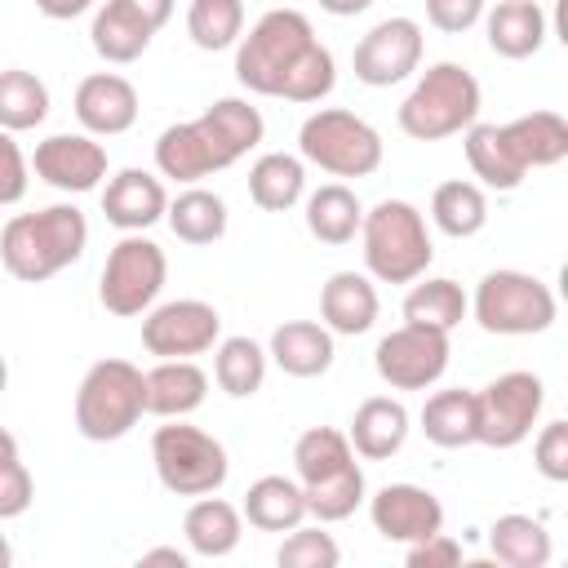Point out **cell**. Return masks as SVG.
Wrapping results in <instances>:
<instances>
[{"instance_id":"6da1fadb","label":"cell","mask_w":568,"mask_h":568,"mask_svg":"<svg viewBox=\"0 0 568 568\" xmlns=\"http://www.w3.org/2000/svg\"><path fill=\"white\" fill-rule=\"evenodd\" d=\"M235 80L262 98L324 102L337 84V67L333 53L315 40L306 13L271 9L248 27V36L235 40Z\"/></svg>"},{"instance_id":"7a4b0ae2","label":"cell","mask_w":568,"mask_h":568,"mask_svg":"<svg viewBox=\"0 0 568 568\" xmlns=\"http://www.w3.org/2000/svg\"><path fill=\"white\" fill-rule=\"evenodd\" d=\"M266 133V120L244 98H217L204 115L169 124L155 138V169L173 182H200L244 160Z\"/></svg>"},{"instance_id":"3957f363","label":"cell","mask_w":568,"mask_h":568,"mask_svg":"<svg viewBox=\"0 0 568 568\" xmlns=\"http://www.w3.org/2000/svg\"><path fill=\"white\" fill-rule=\"evenodd\" d=\"M89 244V222L75 204H49L36 213H13L0 231V262L13 280L40 284L71 262H80Z\"/></svg>"},{"instance_id":"277c9868","label":"cell","mask_w":568,"mask_h":568,"mask_svg":"<svg viewBox=\"0 0 568 568\" xmlns=\"http://www.w3.org/2000/svg\"><path fill=\"white\" fill-rule=\"evenodd\" d=\"M364 266L382 284H413L426 275L435 244L426 235V217L408 200H382L359 222Z\"/></svg>"},{"instance_id":"5b68a950","label":"cell","mask_w":568,"mask_h":568,"mask_svg":"<svg viewBox=\"0 0 568 568\" xmlns=\"http://www.w3.org/2000/svg\"><path fill=\"white\" fill-rule=\"evenodd\" d=\"M479 120V80L462 62H435L399 102V129L417 142H439Z\"/></svg>"},{"instance_id":"8992f818","label":"cell","mask_w":568,"mask_h":568,"mask_svg":"<svg viewBox=\"0 0 568 568\" xmlns=\"http://www.w3.org/2000/svg\"><path fill=\"white\" fill-rule=\"evenodd\" d=\"M146 413L142 368L129 359H98L75 390V430L93 444L124 439Z\"/></svg>"},{"instance_id":"52a82bcc","label":"cell","mask_w":568,"mask_h":568,"mask_svg":"<svg viewBox=\"0 0 568 568\" xmlns=\"http://www.w3.org/2000/svg\"><path fill=\"white\" fill-rule=\"evenodd\" d=\"M297 151L306 164L333 178H368L382 169V133L346 106H320L297 129Z\"/></svg>"},{"instance_id":"ba28073f","label":"cell","mask_w":568,"mask_h":568,"mask_svg":"<svg viewBox=\"0 0 568 568\" xmlns=\"http://www.w3.org/2000/svg\"><path fill=\"white\" fill-rule=\"evenodd\" d=\"M151 462H155L160 484L173 497L217 493L226 484V475H231L226 448L209 430L186 426L182 417H169V426H155V435H151Z\"/></svg>"},{"instance_id":"9c48e42d","label":"cell","mask_w":568,"mask_h":568,"mask_svg":"<svg viewBox=\"0 0 568 568\" xmlns=\"http://www.w3.org/2000/svg\"><path fill=\"white\" fill-rule=\"evenodd\" d=\"M470 311H475L484 333L532 337V333H546L555 324L559 306H555V293L537 275H528V271H488L475 284Z\"/></svg>"},{"instance_id":"30bf717a","label":"cell","mask_w":568,"mask_h":568,"mask_svg":"<svg viewBox=\"0 0 568 568\" xmlns=\"http://www.w3.org/2000/svg\"><path fill=\"white\" fill-rule=\"evenodd\" d=\"M169 262L164 248L155 240H146L142 231H124V240L106 253L102 262V280H98V302L111 315H142L160 288H164Z\"/></svg>"},{"instance_id":"8fae6325","label":"cell","mask_w":568,"mask_h":568,"mask_svg":"<svg viewBox=\"0 0 568 568\" xmlns=\"http://www.w3.org/2000/svg\"><path fill=\"white\" fill-rule=\"evenodd\" d=\"M546 404V386L537 373H501L484 390H475V422H479V444L488 448H515L532 435L537 417Z\"/></svg>"},{"instance_id":"7c38bea8","label":"cell","mask_w":568,"mask_h":568,"mask_svg":"<svg viewBox=\"0 0 568 568\" xmlns=\"http://www.w3.org/2000/svg\"><path fill=\"white\" fill-rule=\"evenodd\" d=\"M373 364H377V377L390 390H426L448 368V333L422 328V324H408L404 320L399 328H390L377 342Z\"/></svg>"},{"instance_id":"4fadbf2b","label":"cell","mask_w":568,"mask_h":568,"mask_svg":"<svg viewBox=\"0 0 568 568\" xmlns=\"http://www.w3.org/2000/svg\"><path fill=\"white\" fill-rule=\"evenodd\" d=\"M169 18H173V0H106L89 27L93 53L115 67L138 62Z\"/></svg>"},{"instance_id":"5bb4252c","label":"cell","mask_w":568,"mask_h":568,"mask_svg":"<svg viewBox=\"0 0 568 568\" xmlns=\"http://www.w3.org/2000/svg\"><path fill=\"white\" fill-rule=\"evenodd\" d=\"M217 337H222V315H217V306H209L200 297L164 302L142 320V346L160 359L204 355V351H213Z\"/></svg>"},{"instance_id":"9a60e30c","label":"cell","mask_w":568,"mask_h":568,"mask_svg":"<svg viewBox=\"0 0 568 568\" xmlns=\"http://www.w3.org/2000/svg\"><path fill=\"white\" fill-rule=\"evenodd\" d=\"M355 80L368 89H390L408 80L422 62V27L413 18H382L355 44Z\"/></svg>"},{"instance_id":"2e32d148","label":"cell","mask_w":568,"mask_h":568,"mask_svg":"<svg viewBox=\"0 0 568 568\" xmlns=\"http://www.w3.org/2000/svg\"><path fill=\"white\" fill-rule=\"evenodd\" d=\"M31 169L53 191L84 195L106 178V146L93 142V133H53L36 146Z\"/></svg>"},{"instance_id":"e0dca14e","label":"cell","mask_w":568,"mask_h":568,"mask_svg":"<svg viewBox=\"0 0 568 568\" xmlns=\"http://www.w3.org/2000/svg\"><path fill=\"white\" fill-rule=\"evenodd\" d=\"M368 515H373V528L386 537V541H399V546H413L430 532L444 528V506L430 488H417V484H386L377 488V497L368 501Z\"/></svg>"},{"instance_id":"ac0fdd59","label":"cell","mask_w":568,"mask_h":568,"mask_svg":"<svg viewBox=\"0 0 568 568\" xmlns=\"http://www.w3.org/2000/svg\"><path fill=\"white\" fill-rule=\"evenodd\" d=\"M75 120L93 138H120L138 124V89L115 71H93L75 84Z\"/></svg>"},{"instance_id":"d6986e66","label":"cell","mask_w":568,"mask_h":568,"mask_svg":"<svg viewBox=\"0 0 568 568\" xmlns=\"http://www.w3.org/2000/svg\"><path fill=\"white\" fill-rule=\"evenodd\" d=\"M169 209V195H164V182L146 169H120L106 191H102V213L111 226L120 231H146L164 217Z\"/></svg>"},{"instance_id":"ffe728a7","label":"cell","mask_w":568,"mask_h":568,"mask_svg":"<svg viewBox=\"0 0 568 568\" xmlns=\"http://www.w3.org/2000/svg\"><path fill=\"white\" fill-rule=\"evenodd\" d=\"M320 315H324L328 333H342V337L368 333L373 320H377V288H373V280L359 275V271H333L328 284L320 288Z\"/></svg>"},{"instance_id":"44dd1931","label":"cell","mask_w":568,"mask_h":568,"mask_svg":"<svg viewBox=\"0 0 568 568\" xmlns=\"http://www.w3.org/2000/svg\"><path fill=\"white\" fill-rule=\"evenodd\" d=\"M333 333L315 320H284L266 346V359H275L288 377H324L333 368Z\"/></svg>"},{"instance_id":"7402d4cb","label":"cell","mask_w":568,"mask_h":568,"mask_svg":"<svg viewBox=\"0 0 568 568\" xmlns=\"http://www.w3.org/2000/svg\"><path fill=\"white\" fill-rule=\"evenodd\" d=\"M346 439H351V448H355L359 457L386 462V457H395V453L404 448V439H408V408H404L399 399H390V395H368V399L355 408Z\"/></svg>"},{"instance_id":"603a6c76","label":"cell","mask_w":568,"mask_h":568,"mask_svg":"<svg viewBox=\"0 0 568 568\" xmlns=\"http://www.w3.org/2000/svg\"><path fill=\"white\" fill-rule=\"evenodd\" d=\"M142 382H146V413L155 417H186L209 395V373L191 359H160L151 373H142Z\"/></svg>"},{"instance_id":"cb8c5ba5","label":"cell","mask_w":568,"mask_h":568,"mask_svg":"<svg viewBox=\"0 0 568 568\" xmlns=\"http://www.w3.org/2000/svg\"><path fill=\"white\" fill-rule=\"evenodd\" d=\"M484 27H488V49L510 62L532 58L546 44V13L537 0H497Z\"/></svg>"},{"instance_id":"d4e9b609","label":"cell","mask_w":568,"mask_h":568,"mask_svg":"<svg viewBox=\"0 0 568 568\" xmlns=\"http://www.w3.org/2000/svg\"><path fill=\"white\" fill-rule=\"evenodd\" d=\"M501 133L524 169H550V164L568 160V120L559 111H528V115L501 124Z\"/></svg>"},{"instance_id":"484cf974","label":"cell","mask_w":568,"mask_h":568,"mask_svg":"<svg viewBox=\"0 0 568 568\" xmlns=\"http://www.w3.org/2000/svg\"><path fill=\"white\" fill-rule=\"evenodd\" d=\"M257 532H288L306 519V497L302 484L288 475H262L248 484L244 493V510H240Z\"/></svg>"},{"instance_id":"4316f807","label":"cell","mask_w":568,"mask_h":568,"mask_svg":"<svg viewBox=\"0 0 568 568\" xmlns=\"http://www.w3.org/2000/svg\"><path fill=\"white\" fill-rule=\"evenodd\" d=\"M182 532H186V546H191L195 555L222 559V555H231V550L240 546V537H244V515H240L231 501L204 493V497L186 510Z\"/></svg>"},{"instance_id":"83f0119b","label":"cell","mask_w":568,"mask_h":568,"mask_svg":"<svg viewBox=\"0 0 568 568\" xmlns=\"http://www.w3.org/2000/svg\"><path fill=\"white\" fill-rule=\"evenodd\" d=\"M422 435H426L435 448H466V444H479L475 390H462V386L435 390V395L422 404Z\"/></svg>"},{"instance_id":"f1b7e54d","label":"cell","mask_w":568,"mask_h":568,"mask_svg":"<svg viewBox=\"0 0 568 568\" xmlns=\"http://www.w3.org/2000/svg\"><path fill=\"white\" fill-rule=\"evenodd\" d=\"M359 222H364V204L351 186L342 182H328L320 191L306 195V231L320 240V244H351L359 235Z\"/></svg>"},{"instance_id":"f546056e","label":"cell","mask_w":568,"mask_h":568,"mask_svg":"<svg viewBox=\"0 0 568 568\" xmlns=\"http://www.w3.org/2000/svg\"><path fill=\"white\" fill-rule=\"evenodd\" d=\"M351 466H359V462H355V448H351V439H346L342 430H333V426H311V430H302L297 444H293V470H297V484H302V488L324 484V479H337V475H346Z\"/></svg>"},{"instance_id":"4dcf8cb0","label":"cell","mask_w":568,"mask_h":568,"mask_svg":"<svg viewBox=\"0 0 568 568\" xmlns=\"http://www.w3.org/2000/svg\"><path fill=\"white\" fill-rule=\"evenodd\" d=\"M466 133V160H470V169H475V178L484 182V186H493V191H515L519 182H524V164L515 160V151H510V142H506V133H501V124H470V129H462Z\"/></svg>"},{"instance_id":"1f68e13d","label":"cell","mask_w":568,"mask_h":568,"mask_svg":"<svg viewBox=\"0 0 568 568\" xmlns=\"http://www.w3.org/2000/svg\"><path fill=\"white\" fill-rule=\"evenodd\" d=\"M302 191H306V169H302L297 155L266 151V155L253 160V169H248V195H253L257 209L284 213V209H293L302 200Z\"/></svg>"},{"instance_id":"d6a6232c","label":"cell","mask_w":568,"mask_h":568,"mask_svg":"<svg viewBox=\"0 0 568 568\" xmlns=\"http://www.w3.org/2000/svg\"><path fill=\"white\" fill-rule=\"evenodd\" d=\"M164 222L182 244H217L226 235V200L204 186H186L178 200H169Z\"/></svg>"},{"instance_id":"836d02e7","label":"cell","mask_w":568,"mask_h":568,"mask_svg":"<svg viewBox=\"0 0 568 568\" xmlns=\"http://www.w3.org/2000/svg\"><path fill=\"white\" fill-rule=\"evenodd\" d=\"M488 550L506 568H546L550 564V532L532 515H501L488 528Z\"/></svg>"},{"instance_id":"e575fe53","label":"cell","mask_w":568,"mask_h":568,"mask_svg":"<svg viewBox=\"0 0 568 568\" xmlns=\"http://www.w3.org/2000/svg\"><path fill=\"white\" fill-rule=\"evenodd\" d=\"M430 217L444 235L453 240H470L484 231L488 222V200H484V186L466 182V178H453V182H439L435 195H430Z\"/></svg>"},{"instance_id":"d590c367","label":"cell","mask_w":568,"mask_h":568,"mask_svg":"<svg viewBox=\"0 0 568 568\" xmlns=\"http://www.w3.org/2000/svg\"><path fill=\"white\" fill-rule=\"evenodd\" d=\"M466 311H470V302H466L462 284L444 280V275L413 284L408 297H404V320L422 324V328H439V333H453L466 320Z\"/></svg>"},{"instance_id":"8d00e7d4","label":"cell","mask_w":568,"mask_h":568,"mask_svg":"<svg viewBox=\"0 0 568 568\" xmlns=\"http://www.w3.org/2000/svg\"><path fill=\"white\" fill-rule=\"evenodd\" d=\"M49 115V89L36 71L9 67L0 71V129L9 133H27L36 124H44Z\"/></svg>"},{"instance_id":"74e56055","label":"cell","mask_w":568,"mask_h":568,"mask_svg":"<svg viewBox=\"0 0 568 568\" xmlns=\"http://www.w3.org/2000/svg\"><path fill=\"white\" fill-rule=\"evenodd\" d=\"M213 377L231 399H248L266 382V351L253 337H226V342H217Z\"/></svg>"},{"instance_id":"f35d334b","label":"cell","mask_w":568,"mask_h":568,"mask_svg":"<svg viewBox=\"0 0 568 568\" xmlns=\"http://www.w3.org/2000/svg\"><path fill=\"white\" fill-rule=\"evenodd\" d=\"M186 36L204 53L231 49L244 36V4L240 0H191V9H186Z\"/></svg>"},{"instance_id":"ab89813d","label":"cell","mask_w":568,"mask_h":568,"mask_svg":"<svg viewBox=\"0 0 568 568\" xmlns=\"http://www.w3.org/2000/svg\"><path fill=\"white\" fill-rule=\"evenodd\" d=\"M275 559H280V568H337V559H342V550H337V541L315 524V528H288V537L280 541V550H275Z\"/></svg>"},{"instance_id":"60d3db41","label":"cell","mask_w":568,"mask_h":568,"mask_svg":"<svg viewBox=\"0 0 568 568\" xmlns=\"http://www.w3.org/2000/svg\"><path fill=\"white\" fill-rule=\"evenodd\" d=\"M36 497L31 470L18 457V439L0 426V519H18Z\"/></svg>"},{"instance_id":"b9f144b4","label":"cell","mask_w":568,"mask_h":568,"mask_svg":"<svg viewBox=\"0 0 568 568\" xmlns=\"http://www.w3.org/2000/svg\"><path fill=\"white\" fill-rule=\"evenodd\" d=\"M532 462H537V475L550 479V484H564L568 479V422H546L537 444H532Z\"/></svg>"},{"instance_id":"7bdbcfd3","label":"cell","mask_w":568,"mask_h":568,"mask_svg":"<svg viewBox=\"0 0 568 568\" xmlns=\"http://www.w3.org/2000/svg\"><path fill=\"white\" fill-rule=\"evenodd\" d=\"M484 4L488 0H426V18H430L435 31L462 36V31H470L484 18Z\"/></svg>"},{"instance_id":"ee69618b","label":"cell","mask_w":568,"mask_h":568,"mask_svg":"<svg viewBox=\"0 0 568 568\" xmlns=\"http://www.w3.org/2000/svg\"><path fill=\"white\" fill-rule=\"evenodd\" d=\"M404 564H408V568H457V564H462V541H453V537L439 528V532L413 541V546L404 550Z\"/></svg>"},{"instance_id":"f6af8a7d","label":"cell","mask_w":568,"mask_h":568,"mask_svg":"<svg viewBox=\"0 0 568 568\" xmlns=\"http://www.w3.org/2000/svg\"><path fill=\"white\" fill-rule=\"evenodd\" d=\"M27 195V160L9 129H0V204H18Z\"/></svg>"},{"instance_id":"bcb514c9","label":"cell","mask_w":568,"mask_h":568,"mask_svg":"<svg viewBox=\"0 0 568 568\" xmlns=\"http://www.w3.org/2000/svg\"><path fill=\"white\" fill-rule=\"evenodd\" d=\"M98 0H36V9L44 13V18H53V22H71V18H80L84 9H93Z\"/></svg>"},{"instance_id":"7dc6e473","label":"cell","mask_w":568,"mask_h":568,"mask_svg":"<svg viewBox=\"0 0 568 568\" xmlns=\"http://www.w3.org/2000/svg\"><path fill=\"white\" fill-rule=\"evenodd\" d=\"M142 564H173V568H186V550H178V546H155V550H142Z\"/></svg>"},{"instance_id":"c3c4849f","label":"cell","mask_w":568,"mask_h":568,"mask_svg":"<svg viewBox=\"0 0 568 568\" xmlns=\"http://www.w3.org/2000/svg\"><path fill=\"white\" fill-rule=\"evenodd\" d=\"M373 0H320V9L324 13H333V18H355V13H364Z\"/></svg>"},{"instance_id":"681fc988","label":"cell","mask_w":568,"mask_h":568,"mask_svg":"<svg viewBox=\"0 0 568 568\" xmlns=\"http://www.w3.org/2000/svg\"><path fill=\"white\" fill-rule=\"evenodd\" d=\"M13 564V546L4 541V532H0V568H9Z\"/></svg>"},{"instance_id":"f907efd6","label":"cell","mask_w":568,"mask_h":568,"mask_svg":"<svg viewBox=\"0 0 568 568\" xmlns=\"http://www.w3.org/2000/svg\"><path fill=\"white\" fill-rule=\"evenodd\" d=\"M4 386H9V364H4V355H0V395H4Z\"/></svg>"}]
</instances>
